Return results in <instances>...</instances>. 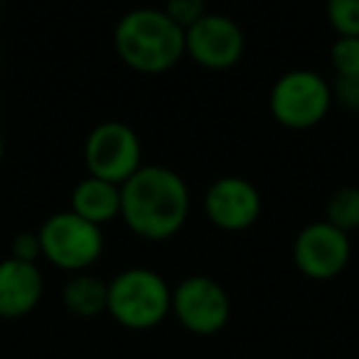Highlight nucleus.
Returning a JSON list of instances; mask_svg holds the SVG:
<instances>
[{"mask_svg":"<svg viewBox=\"0 0 359 359\" xmlns=\"http://www.w3.org/2000/svg\"><path fill=\"white\" fill-rule=\"evenodd\" d=\"M172 308V293L155 271L128 269L109 283V313L130 330H150Z\"/></svg>","mask_w":359,"mask_h":359,"instance_id":"nucleus-3","label":"nucleus"},{"mask_svg":"<svg viewBox=\"0 0 359 359\" xmlns=\"http://www.w3.org/2000/svg\"><path fill=\"white\" fill-rule=\"evenodd\" d=\"M332 94L337 96V101L344 109L359 111V74L354 76H337Z\"/></svg>","mask_w":359,"mask_h":359,"instance_id":"nucleus-19","label":"nucleus"},{"mask_svg":"<svg viewBox=\"0 0 359 359\" xmlns=\"http://www.w3.org/2000/svg\"><path fill=\"white\" fill-rule=\"evenodd\" d=\"M42 256L57 269L84 271L104 251V236L99 226L81 219L74 212L52 215L40 229Z\"/></svg>","mask_w":359,"mask_h":359,"instance_id":"nucleus-5","label":"nucleus"},{"mask_svg":"<svg viewBox=\"0 0 359 359\" xmlns=\"http://www.w3.org/2000/svg\"><path fill=\"white\" fill-rule=\"evenodd\" d=\"M42 254V244H40V234H32V231H22L15 236L13 241V259L20 261H30L35 264L37 256Z\"/></svg>","mask_w":359,"mask_h":359,"instance_id":"nucleus-18","label":"nucleus"},{"mask_svg":"<svg viewBox=\"0 0 359 359\" xmlns=\"http://www.w3.org/2000/svg\"><path fill=\"white\" fill-rule=\"evenodd\" d=\"M168 18L180 25L182 30L195 25L200 18H205V0H168V8H165Z\"/></svg>","mask_w":359,"mask_h":359,"instance_id":"nucleus-17","label":"nucleus"},{"mask_svg":"<svg viewBox=\"0 0 359 359\" xmlns=\"http://www.w3.org/2000/svg\"><path fill=\"white\" fill-rule=\"evenodd\" d=\"M0 160H3V138H0Z\"/></svg>","mask_w":359,"mask_h":359,"instance_id":"nucleus-20","label":"nucleus"},{"mask_svg":"<svg viewBox=\"0 0 359 359\" xmlns=\"http://www.w3.org/2000/svg\"><path fill=\"white\" fill-rule=\"evenodd\" d=\"M45 280L37 264L20 259L0 261V318L15 320L32 313L42 298Z\"/></svg>","mask_w":359,"mask_h":359,"instance_id":"nucleus-11","label":"nucleus"},{"mask_svg":"<svg viewBox=\"0 0 359 359\" xmlns=\"http://www.w3.org/2000/svg\"><path fill=\"white\" fill-rule=\"evenodd\" d=\"M121 215L130 231L150 241L175 236L190 215V192L175 170L138 168L121 185Z\"/></svg>","mask_w":359,"mask_h":359,"instance_id":"nucleus-1","label":"nucleus"},{"mask_svg":"<svg viewBox=\"0 0 359 359\" xmlns=\"http://www.w3.org/2000/svg\"><path fill=\"white\" fill-rule=\"evenodd\" d=\"M344 234L359 229V187H339L327 200V219Z\"/></svg>","mask_w":359,"mask_h":359,"instance_id":"nucleus-14","label":"nucleus"},{"mask_svg":"<svg viewBox=\"0 0 359 359\" xmlns=\"http://www.w3.org/2000/svg\"><path fill=\"white\" fill-rule=\"evenodd\" d=\"M185 52L207 69H229L244 55V32L224 15H205L185 30Z\"/></svg>","mask_w":359,"mask_h":359,"instance_id":"nucleus-9","label":"nucleus"},{"mask_svg":"<svg viewBox=\"0 0 359 359\" xmlns=\"http://www.w3.org/2000/svg\"><path fill=\"white\" fill-rule=\"evenodd\" d=\"M349 239L330 222L305 226L293 244V261L313 280H330L344 271L349 261Z\"/></svg>","mask_w":359,"mask_h":359,"instance_id":"nucleus-8","label":"nucleus"},{"mask_svg":"<svg viewBox=\"0 0 359 359\" xmlns=\"http://www.w3.org/2000/svg\"><path fill=\"white\" fill-rule=\"evenodd\" d=\"M330 60L339 76L359 74V37H339L332 45Z\"/></svg>","mask_w":359,"mask_h":359,"instance_id":"nucleus-16","label":"nucleus"},{"mask_svg":"<svg viewBox=\"0 0 359 359\" xmlns=\"http://www.w3.org/2000/svg\"><path fill=\"white\" fill-rule=\"evenodd\" d=\"M327 18L342 37H359V0H327Z\"/></svg>","mask_w":359,"mask_h":359,"instance_id":"nucleus-15","label":"nucleus"},{"mask_svg":"<svg viewBox=\"0 0 359 359\" xmlns=\"http://www.w3.org/2000/svg\"><path fill=\"white\" fill-rule=\"evenodd\" d=\"M172 310L180 325L195 334H215L229 320V298L217 280L190 276L172 290Z\"/></svg>","mask_w":359,"mask_h":359,"instance_id":"nucleus-7","label":"nucleus"},{"mask_svg":"<svg viewBox=\"0 0 359 359\" xmlns=\"http://www.w3.org/2000/svg\"><path fill=\"white\" fill-rule=\"evenodd\" d=\"M84 160L91 177L123 185L126 180L140 168L138 135L118 121L96 126L86 138Z\"/></svg>","mask_w":359,"mask_h":359,"instance_id":"nucleus-6","label":"nucleus"},{"mask_svg":"<svg viewBox=\"0 0 359 359\" xmlns=\"http://www.w3.org/2000/svg\"><path fill=\"white\" fill-rule=\"evenodd\" d=\"M332 104V89L320 74L295 69L283 74L271 91V114L288 128H313L325 118Z\"/></svg>","mask_w":359,"mask_h":359,"instance_id":"nucleus-4","label":"nucleus"},{"mask_svg":"<svg viewBox=\"0 0 359 359\" xmlns=\"http://www.w3.org/2000/svg\"><path fill=\"white\" fill-rule=\"evenodd\" d=\"M114 45L130 69L160 74L172 69L185 55V30L175 25L165 11L138 8L121 18L114 32Z\"/></svg>","mask_w":359,"mask_h":359,"instance_id":"nucleus-2","label":"nucleus"},{"mask_svg":"<svg viewBox=\"0 0 359 359\" xmlns=\"http://www.w3.org/2000/svg\"><path fill=\"white\" fill-rule=\"evenodd\" d=\"M205 212L215 226L224 231H244L259 219L261 195L249 180L222 177L207 190Z\"/></svg>","mask_w":359,"mask_h":359,"instance_id":"nucleus-10","label":"nucleus"},{"mask_svg":"<svg viewBox=\"0 0 359 359\" xmlns=\"http://www.w3.org/2000/svg\"><path fill=\"white\" fill-rule=\"evenodd\" d=\"M65 308L76 318H96L99 313L109 310V283L91 273H76L65 285Z\"/></svg>","mask_w":359,"mask_h":359,"instance_id":"nucleus-13","label":"nucleus"},{"mask_svg":"<svg viewBox=\"0 0 359 359\" xmlns=\"http://www.w3.org/2000/svg\"><path fill=\"white\" fill-rule=\"evenodd\" d=\"M72 212L91 224H106L116 215H121V190L114 182L99 177H86L74 187Z\"/></svg>","mask_w":359,"mask_h":359,"instance_id":"nucleus-12","label":"nucleus"}]
</instances>
